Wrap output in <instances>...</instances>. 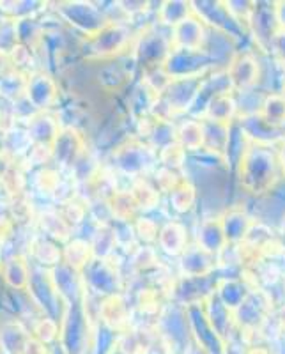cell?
<instances>
[{
	"mask_svg": "<svg viewBox=\"0 0 285 354\" xmlns=\"http://www.w3.org/2000/svg\"><path fill=\"white\" fill-rule=\"evenodd\" d=\"M27 294L30 296L34 305L57 321V303L61 301V294L57 292L55 283L52 280V273L39 266L30 264V280H28Z\"/></svg>",
	"mask_w": 285,
	"mask_h": 354,
	"instance_id": "cell-1",
	"label": "cell"
},
{
	"mask_svg": "<svg viewBox=\"0 0 285 354\" xmlns=\"http://www.w3.org/2000/svg\"><path fill=\"white\" fill-rule=\"evenodd\" d=\"M25 97H27L28 103L34 106L36 112H43V110H46L48 106H52V103L55 101V82H53L48 75H44V73H33V75L28 77Z\"/></svg>",
	"mask_w": 285,
	"mask_h": 354,
	"instance_id": "cell-2",
	"label": "cell"
},
{
	"mask_svg": "<svg viewBox=\"0 0 285 354\" xmlns=\"http://www.w3.org/2000/svg\"><path fill=\"white\" fill-rule=\"evenodd\" d=\"M0 280L9 287V290L25 292L30 280V261L21 254L6 257L0 266Z\"/></svg>",
	"mask_w": 285,
	"mask_h": 354,
	"instance_id": "cell-3",
	"label": "cell"
},
{
	"mask_svg": "<svg viewBox=\"0 0 285 354\" xmlns=\"http://www.w3.org/2000/svg\"><path fill=\"white\" fill-rule=\"evenodd\" d=\"M33 331L24 326V322L12 319L0 324V353L2 354H25Z\"/></svg>",
	"mask_w": 285,
	"mask_h": 354,
	"instance_id": "cell-4",
	"label": "cell"
},
{
	"mask_svg": "<svg viewBox=\"0 0 285 354\" xmlns=\"http://www.w3.org/2000/svg\"><path fill=\"white\" fill-rule=\"evenodd\" d=\"M34 147V142L27 131V124L15 122L4 133V153L9 154L12 160L24 161L25 156Z\"/></svg>",
	"mask_w": 285,
	"mask_h": 354,
	"instance_id": "cell-5",
	"label": "cell"
},
{
	"mask_svg": "<svg viewBox=\"0 0 285 354\" xmlns=\"http://www.w3.org/2000/svg\"><path fill=\"white\" fill-rule=\"evenodd\" d=\"M27 131L33 138L34 145H43V147H50V149H52L53 142L59 137L55 121L44 112H37L36 115L28 119Z\"/></svg>",
	"mask_w": 285,
	"mask_h": 354,
	"instance_id": "cell-6",
	"label": "cell"
},
{
	"mask_svg": "<svg viewBox=\"0 0 285 354\" xmlns=\"http://www.w3.org/2000/svg\"><path fill=\"white\" fill-rule=\"evenodd\" d=\"M28 255L34 261L36 266H53L61 264V252L59 248H55L50 239L46 238H36L33 239V243H28Z\"/></svg>",
	"mask_w": 285,
	"mask_h": 354,
	"instance_id": "cell-7",
	"label": "cell"
},
{
	"mask_svg": "<svg viewBox=\"0 0 285 354\" xmlns=\"http://www.w3.org/2000/svg\"><path fill=\"white\" fill-rule=\"evenodd\" d=\"M20 44L18 39V21L15 18L0 20V52L11 53Z\"/></svg>",
	"mask_w": 285,
	"mask_h": 354,
	"instance_id": "cell-8",
	"label": "cell"
},
{
	"mask_svg": "<svg viewBox=\"0 0 285 354\" xmlns=\"http://www.w3.org/2000/svg\"><path fill=\"white\" fill-rule=\"evenodd\" d=\"M18 21V39H20V44L24 46H28L33 48L37 41H41L43 34H41V25L36 24L33 17L30 18H21Z\"/></svg>",
	"mask_w": 285,
	"mask_h": 354,
	"instance_id": "cell-9",
	"label": "cell"
},
{
	"mask_svg": "<svg viewBox=\"0 0 285 354\" xmlns=\"http://www.w3.org/2000/svg\"><path fill=\"white\" fill-rule=\"evenodd\" d=\"M59 335V330H57V322L55 319L52 317H41L34 322L33 326V337L37 338L39 342H43L44 346L52 344L53 340Z\"/></svg>",
	"mask_w": 285,
	"mask_h": 354,
	"instance_id": "cell-10",
	"label": "cell"
},
{
	"mask_svg": "<svg viewBox=\"0 0 285 354\" xmlns=\"http://www.w3.org/2000/svg\"><path fill=\"white\" fill-rule=\"evenodd\" d=\"M12 71H15V68H12L11 57H9L8 53L0 52V80H4L9 73H12Z\"/></svg>",
	"mask_w": 285,
	"mask_h": 354,
	"instance_id": "cell-11",
	"label": "cell"
},
{
	"mask_svg": "<svg viewBox=\"0 0 285 354\" xmlns=\"http://www.w3.org/2000/svg\"><path fill=\"white\" fill-rule=\"evenodd\" d=\"M4 129L0 128V153H4Z\"/></svg>",
	"mask_w": 285,
	"mask_h": 354,
	"instance_id": "cell-12",
	"label": "cell"
},
{
	"mask_svg": "<svg viewBox=\"0 0 285 354\" xmlns=\"http://www.w3.org/2000/svg\"><path fill=\"white\" fill-rule=\"evenodd\" d=\"M4 189H2V185H0V202H2V197H4Z\"/></svg>",
	"mask_w": 285,
	"mask_h": 354,
	"instance_id": "cell-13",
	"label": "cell"
},
{
	"mask_svg": "<svg viewBox=\"0 0 285 354\" xmlns=\"http://www.w3.org/2000/svg\"><path fill=\"white\" fill-rule=\"evenodd\" d=\"M0 266H2V259H0Z\"/></svg>",
	"mask_w": 285,
	"mask_h": 354,
	"instance_id": "cell-14",
	"label": "cell"
}]
</instances>
